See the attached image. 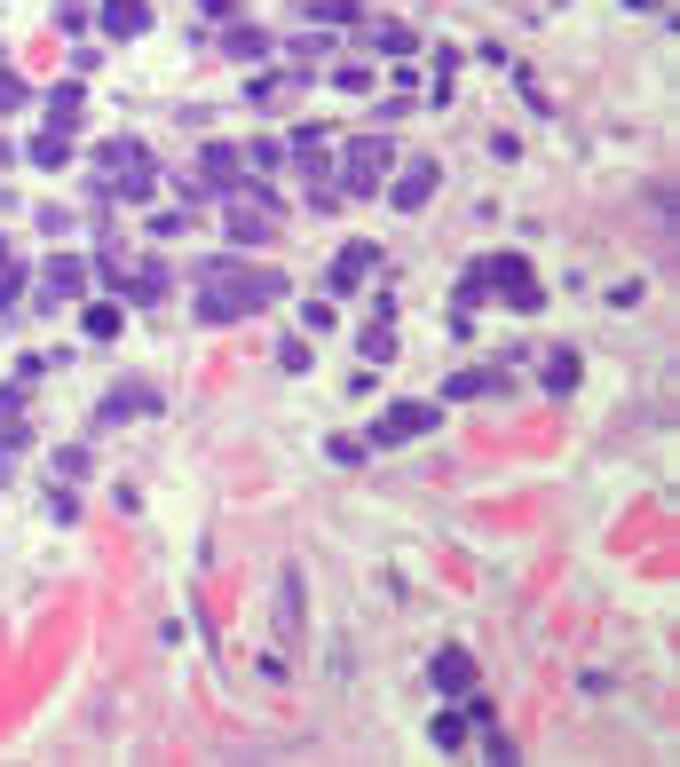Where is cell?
I'll list each match as a JSON object with an SVG mask.
<instances>
[{
	"mask_svg": "<svg viewBox=\"0 0 680 767\" xmlns=\"http://www.w3.org/2000/svg\"><path fill=\"white\" fill-rule=\"evenodd\" d=\"M435 404H420V396H403V404H388L380 420H372V436H364V451H396V444H420V436H435Z\"/></svg>",
	"mask_w": 680,
	"mask_h": 767,
	"instance_id": "5b68a950",
	"label": "cell"
},
{
	"mask_svg": "<svg viewBox=\"0 0 680 767\" xmlns=\"http://www.w3.org/2000/svg\"><path fill=\"white\" fill-rule=\"evenodd\" d=\"M491 388H499V373H452V380H444L452 404H467V396H491Z\"/></svg>",
	"mask_w": 680,
	"mask_h": 767,
	"instance_id": "44dd1931",
	"label": "cell"
},
{
	"mask_svg": "<svg viewBox=\"0 0 680 767\" xmlns=\"http://www.w3.org/2000/svg\"><path fill=\"white\" fill-rule=\"evenodd\" d=\"M222 48H230L237 63H261V56H269V32H261V24H230V32H222Z\"/></svg>",
	"mask_w": 680,
	"mask_h": 767,
	"instance_id": "9a60e30c",
	"label": "cell"
},
{
	"mask_svg": "<svg viewBox=\"0 0 680 767\" xmlns=\"http://www.w3.org/2000/svg\"><path fill=\"white\" fill-rule=\"evenodd\" d=\"M95 182H104V198L143 206V198H159V158L134 143V135H112L104 151H95Z\"/></svg>",
	"mask_w": 680,
	"mask_h": 767,
	"instance_id": "3957f363",
	"label": "cell"
},
{
	"mask_svg": "<svg viewBox=\"0 0 680 767\" xmlns=\"http://www.w3.org/2000/svg\"><path fill=\"white\" fill-rule=\"evenodd\" d=\"M577 388V349H554L547 356V396H570Z\"/></svg>",
	"mask_w": 680,
	"mask_h": 767,
	"instance_id": "ac0fdd59",
	"label": "cell"
},
{
	"mask_svg": "<svg viewBox=\"0 0 680 767\" xmlns=\"http://www.w3.org/2000/svg\"><path fill=\"white\" fill-rule=\"evenodd\" d=\"M237 175H246V151H230V143H207V151H198V198H230Z\"/></svg>",
	"mask_w": 680,
	"mask_h": 767,
	"instance_id": "52a82bcc",
	"label": "cell"
},
{
	"mask_svg": "<svg viewBox=\"0 0 680 767\" xmlns=\"http://www.w3.org/2000/svg\"><path fill=\"white\" fill-rule=\"evenodd\" d=\"M435 182H444V166H435V158H412V166H396V182H388V206H396V214H420L427 198H435Z\"/></svg>",
	"mask_w": 680,
	"mask_h": 767,
	"instance_id": "8992f818",
	"label": "cell"
},
{
	"mask_svg": "<svg viewBox=\"0 0 680 767\" xmlns=\"http://www.w3.org/2000/svg\"><path fill=\"white\" fill-rule=\"evenodd\" d=\"M427 744H435V752H459V744H467V720H459V712H435V720H427Z\"/></svg>",
	"mask_w": 680,
	"mask_h": 767,
	"instance_id": "d6986e66",
	"label": "cell"
},
{
	"mask_svg": "<svg viewBox=\"0 0 680 767\" xmlns=\"http://www.w3.org/2000/svg\"><path fill=\"white\" fill-rule=\"evenodd\" d=\"M80 285H87V261H80V253H56L48 278H40V302H72Z\"/></svg>",
	"mask_w": 680,
	"mask_h": 767,
	"instance_id": "7c38bea8",
	"label": "cell"
},
{
	"mask_svg": "<svg viewBox=\"0 0 680 767\" xmlns=\"http://www.w3.org/2000/svg\"><path fill=\"white\" fill-rule=\"evenodd\" d=\"M293 293L285 270H246V261H207V278H198V317L207 324H237V317H254V309H278Z\"/></svg>",
	"mask_w": 680,
	"mask_h": 767,
	"instance_id": "6da1fadb",
	"label": "cell"
},
{
	"mask_svg": "<svg viewBox=\"0 0 680 767\" xmlns=\"http://www.w3.org/2000/svg\"><path fill=\"white\" fill-rule=\"evenodd\" d=\"M119 324H127L119 302H87V309H80V332H87V341H119Z\"/></svg>",
	"mask_w": 680,
	"mask_h": 767,
	"instance_id": "5bb4252c",
	"label": "cell"
},
{
	"mask_svg": "<svg viewBox=\"0 0 680 767\" xmlns=\"http://www.w3.org/2000/svg\"><path fill=\"white\" fill-rule=\"evenodd\" d=\"M309 16H317V24H364L356 0H309Z\"/></svg>",
	"mask_w": 680,
	"mask_h": 767,
	"instance_id": "7402d4cb",
	"label": "cell"
},
{
	"mask_svg": "<svg viewBox=\"0 0 680 767\" xmlns=\"http://www.w3.org/2000/svg\"><path fill=\"white\" fill-rule=\"evenodd\" d=\"M427 688H435V696H467V688H474V657H467L459 641L435 649V657H427Z\"/></svg>",
	"mask_w": 680,
	"mask_h": 767,
	"instance_id": "30bf717a",
	"label": "cell"
},
{
	"mask_svg": "<svg viewBox=\"0 0 680 767\" xmlns=\"http://www.w3.org/2000/svg\"><path fill=\"white\" fill-rule=\"evenodd\" d=\"M80 104H87V95H80V80H56V87L40 95V111H48V127H80Z\"/></svg>",
	"mask_w": 680,
	"mask_h": 767,
	"instance_id": "4fadbf2b",
	"label": "cell"
},
{
	"mask_svg": "<svg viewBox=\"0 0 680 767\" xmlns=\"http://www.w3.org/2000/svg\"><path fill=\"white\" fill-rule=\"evenodd\" d=\"M380 356H396V332L372 324V332H364V364H380Z\"/></svg>",
	"mask_w": 680,
	"mask_h": 767,
	"instance_id": "603a6c76",
	"label": "cell"
},
{
	"mask_svg": "<svg viewBox=\"0 0 680 767\" xmlns=\"http://www.w3.org/2000/svg\"><path fill=\"white\" fill-rule=\"evenodd\" d=\"M325 451H332V467H356V459H364V444H356V436H332Z\"/></svg>",
	"mask_w": 680,
	"mask_h": 767,
	"instance_id": "d4e9b609",
	"label": "cell"
},
{
	"mask_svg": "<svg viewBox=\"0 0 680 767\" xmlns=\"http://www.w3.org/2000/svg\"><path fill=\"white\" fill-rule=\"evenodd\" d=\"M56 24H63V32H80V24H87V0H56Z\"/></svg>",
	"mask_w": 680,
	"mask_h": 767,
	"instance_id": "4316f807",
	"label": "cell"
},
{
	"mask_svg": "<svg viewBox=\"0 0 680 767\" xmlns=\"http://www.w3.org/2000/svg\"><path fill=\"white\" fill-rule=\"evenodd\" d=\"M491 293H499V302L506 309H538V278H530V261L523 253H483V261H474V270L459 278V309H474V302H491Z\"/></svg>",
	"mask_w": 680,
	"mask_h": 767,
	"instance_id": "7a4b0ae2",
	"label": "cell"
},
{
	"mask_svg": "<svg viewBox=\"0 0 680 767\" xmlns=\"http://www.w3.org/2000/svg\"><path fill=\"white\" fill-rule=\"evenodd\" d=\"M372 270H380V246H364V238H356V246H340V253H332V270H325V293H356Z\"/></svg>",
	"mask_w": 680,
	"mask_h": 767,
	"instance_id": "ba28073f",
	"label": "cell"
},
{
	"mask_svg": "<svg viewBox=\"0 0 680 767\" xmlns=\"http://www.w3.org/2000/svg\"><path fill=\"white\" fill-rule=\"evenodd\" d=\"M356 32H364L380 56H412V32H403V24H356Z\"/></svg>",
	"mask_w": 680,
	"mask_h": 767,
	"instance_id": "e0dca14e",
	"label": "cell"
},
{
	"mask_svg": "<svg viewBox=\"0 0 680 767\" xmlns=\"http://www.w3.org/2000/svg\"><path fill=\"white\" fill-rule=\"evenodd\" d=\"M24 95H32V87H24L16 72H0V111H16V104H24Z\"/></svg>",
	"mask_w": 680,
	"mask_h": 767,
	"instance_id": "83f0119b",
	"label": "cell"
},
{
	"mask_svg": "<svg viewBox=\"0 0 680 767\" xmlns=\"http://www.w3.org/2000/svg\"><path fill=\"white\" fill-rule=\"evenodd\" d=\"M625 9H665V0H625Z\"/></svg>",
	"mask_w": 680,
	"mask_h": 767,
	"instance_id": "f546056e",
	"label": "cell"
},
{
	"mask_svg": "<svg viewBox=\"0 0 680 767\" xmlns=\"http://www.w3.org/2000/svg\"><path fill=\"white\" fill-rule=\"evenodd\" d=\"M24 158H32V166H63V158H72V135H63V127H48V135L24 143Z\"/></svg>",
	"mask_w": 680,
	"mask_h": 767,
	"instance_id": "2e32d148",
	"label": "cell"
},
{
	"mask_svg": "<svg viewBox=\"0 0 680 767\" xmlns=\"http://www.w3.org/2000/svg\"><path fill=\"white\" fill-rule=\"evenodd\" d=\"M388 135H364V143H349V151H340V166H332V190L340 198H372V190H380V175H388Z\"/></svg>",
	"mask_w": 680,
	"mask_h": 767,
	"instance_id": "277c9868",
	"label": "cell"
},
{
	"mask_svg": "<svg viewBox=\"0 0 680 767\" xmlns=\"http://www.w3.org/2000/svg\"><path fill=\"white\" fill-rule=\"evenodd\" d=\"M95 24H104L112 40H143L151 32V0H95Z\"/></svg>",
	"mask_w": 680,
	"mask_h": 767,
	"instance_id": "8fae6325",
	"label": "cell"
},
{
	"mask_svg": "<svg viewBox=\"0 0 680 767\" xmlns=\"http://www.w3.org/2000/svg\"><path fill=\"white\" fill-rule=\"evenodd\" d=\"M198 9H207V16H230V0H198Z\"/></svg>",
	"mask_w": 680,
	"mask_h": 767,
	"instance_id": "f1b7e54d",
	"label": "cell"
},
{
	"mask_svg": "<svg viewBox=\"0 0 680 767\" xmlns=\"http://www.w3.org/2000/svg\"><path fill=\"white\" fill-rule=\"evenodd\" d=\"M166 396L151 388V380H127V388H112L104 396V412H95V427H119V420H143V412H159Z\"/></svg>",
	"mask_w": 680,
	"mask_h": 767,
	"instance_id": "9c48e42d",
	"label": "cell"
},
{
	"mask_svg": "<svg viewBox=\"0 0 680 767\" xmlns=\"http://www.w3.org/2000/svg\"><path fill=\"white\" fill-rule=\"evenodd\" d=\"M16 293H24V261L9 253V238H0V309H16Z\"/></svg>",
	"mask_w": 680,
	"mask_h": 767,
	"instance_id": "ffe728a7",
	"label": "cell"
},
{
	"mask_svg": "<svg viewBox=\"0 0 680 767\" xmlns=\"http://www.w3.org/2000/svg\"><path fill=\"white\" fill-rule=\"evenodd\" d=\"M332 87H340V95H364V87H372V72H364V63H340Z\"/></svg>",
	"mask_w": 680,
	"mask_h": 767,
	"instance_id": "cb8c5ba5",
	"label": "cell"
},
{
	"mask_svg": "<svg viewBox=\"0 0 680 767\" xmlns=\"http://www.w3.org/2000/svg\"><path fill=\"white\" fill-rule=\"evenodd\" d=\"M301 324H309V332H332L340 317H332V302H309V309H301Z\"/></svg>",
	"mask_w": 680,
	"mask_h": 767,
	"instance_id": "484cf974",
	"label": "cell"
}]
</instances>
